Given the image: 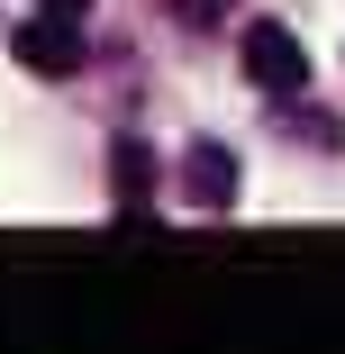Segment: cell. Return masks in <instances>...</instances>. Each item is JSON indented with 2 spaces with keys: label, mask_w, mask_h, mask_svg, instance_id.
<instances>
[{
  "label": "cell",
  "mask_w": 345,
  "mask_h": 354,
  "mask_svg": "<svg viewBox=\"0 0 345 354\" xmlns=\"http://www.w3.org/2000/svg\"><path fill=\"white\" fill-rule=\"evenodd\" d=\"M245 82L254 91H272V100H300V82H309V55H300V37L291 28H245Z\"/></svg>",
  "instance_id": "cell-1"
},
{
  "label": "cell",
  "mask_w": 345,
  "mask_h": 354,
  "mask_svg": "<svg viewBox=\"0 0 345 354\" xmlns=\"http://www.w3.org/2000/svg\"><path fill=\"white\" fill-rule=\"evenodd\" d=\"M10 55L28 64V73H46V82H64V73H82V37H73V19H55V10H37L19 37H10Z\"/></svg>",
  "instance_id": "cell-2"
},
{
  "label": "cell",
  "mask_w": 345,
  "mask_h": 354,
  "mask_svg": "<svg viewBox=\"0 0 345 354\" xmlns=\"http://www.w3.org/2000/svg\"><path fill=\"white\" fill-rule=\"evenodd\" d=\"M182 191H191V209H236V155L227 146H209V136H200V146L182 155Z\"/></svg>",
  "instance_id": "cell-3"
},
{
  "label": "cell",
  "mask_w": 345,
  "mask_h": 354,
  "mask_svg": "<svg viewBox=\"0 0 345 354\" xmlns=\"http://www.w3.org/2000/svg\"><path fill=\"white\" fill-rule=\"evenodd\" d=\"M109 182H118V209H127V218H146V146H118Z\"/></svg>",
  "instance_id": "cell-4"
},
{
  "label": "cell",
  "mask_w": 345,
  "mask_h": 354,
  "mask_svg": "<svg viewBox=\"0 0 345 354\" xmlns=\"http://www.w3.org/2000/svg\"><path fill=\"white\" fill-rule=\"evenodd\" d=\"M37 10H55V19H82V10H91V0H37Z\"/></svg>",
  "instance_id": "cell-5"
}]
</instances>
